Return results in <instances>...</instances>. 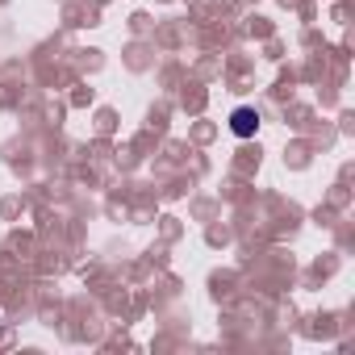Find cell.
Instances as JSON below:
<instances>
[{
    "label": "cell",
    "mask_w": 355,
    "mask_h": 355,
    "mask_svg": "<svg viewBox=\"0 0 355 355\" xmlns=\"http://www.w3.org/2000/svg\"><path fill=\"white\" fill-rule=\"evenodd\" d=\"M230 130H234L239 138H251V134L259 130V113H255L251 105H243V109H234V113H230Z\"/></svg>",
    "instance_id": "cell-1"
}]
</instances>
